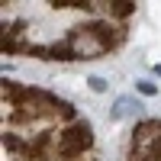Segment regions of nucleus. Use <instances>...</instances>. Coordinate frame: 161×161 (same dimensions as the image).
I'll return each instance as SVG.
<instances>
[{"mask_svg":"<svg viewBox=\"0 0 161 161\" xmlns=\"http://www.w3.org/2000/svg\"><path fill=\"white\" fill-rule=\"evenodd\" d=\"M136 90L142 93V97H155V93H158V87L152 84V80H145V77H142V80H136Z\"/></svg>","mask_w":161,"mask_h":161,"instance_id":"f03ea898","label":"nucleus"},{"mask_svg":"<svg viewBox=\"0 0 161 161\" xmlns=\"http://www.w3.org/2000/svg\"><path fill=\"white\" fill-rule=\"evenodd\" d=\"M155 74H158V77H161V64H155Z\"/></svg>","mask_w":161,"mask_h":161,"instance_id":"20e7f679","label":"nucleus"},{"mask_svg":"<svg viewBox=\"0 0 161 161\" xmlns=\"http://www.w3.org/2000/svg\"><path fill=\"white\" fill-rule=\"evenodd\" d=\"M87 87H90L93 93H103V90H106V77H97V74L87 77Z\"/></svg>","mask_w":161,"mask_h":161,"instance_id":"7ed1b4c3","label":"nucleus"},{"mask_svg":"<svg viewBox=\"0 0 161 161\" xmlns=\"http://www.w3.org/2000/svg\"><path fill=\"white\" fill-rule=\"evenodd\" d=\"M139 110H142V103H139L136 97H116L110 116H113V119H136Z\"/></svg>","mask_w":161,"mask_h":161,"instance_id":"f257e3e1","label":"nucleus"}]
</instances>
